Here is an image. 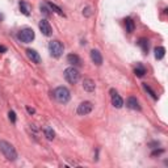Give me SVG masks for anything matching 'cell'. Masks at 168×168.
Listing matches in <instances>:
<instances>
[{"instance_id": "e0dca14e", "label": "cell", "mask_w": 168, "mask_h": 168, "mask_svg": "<svg viewBox=\"0 0 168 168\" xmlns=\"http://www.w3.org/2000/svg\"><path fill=\"white\" fill-rule=\"evenodd\" d=\"M164 54H166V49L164 47L159 46V47L155 49V58H156V59H163Z\"/></svg>"}, {"instance_id": "ac0fdd59", "label": "cell", "mask_w": 168, "mask_h": 168, "mask_svg": "<svg viewBox=\"0 0 168 168\" xmlns=\"http://www.w3.org/2000/svg\"><path fill=\"white\" fill-rule=\"evenodd\" d=\"M125 25H126V30L129 33L134 32V21L132 20V18H126V20H125Z\"/></svg>"}, {"instance_id": "44dd1931", "label": "cell", "mask_w": 168, "mask_h": 168, "mask_svg": "<svg viewBox=\"0 0 168 168\" xmlns=\"http://www.w3.org/2000/svg\"><path fill=\"white\" fill-rule=\"evenodd\" d=\"M145 89H146V91H147L148 93H150V95H151V97L154 98V100H156V98H158L156 93H155V92H154V91H152V89H151V88H150V87H148L147 84H145Z\"/></svg>"}, {"instance_id": "ba28073f", "label": "cell", "mask_w": 168, "mask_h": 168, "mask_svg": "<svg viewBox=\"0 0 168 168\" xmlns=\"http://www.w3.org/2000/svg\"><path fill=\"white\" fill-rule=\"evenodd\" d=\"M38 26H40V30L42 32V34H45V36H51V33H53V29H51V26H50V24H49V21L47 20H45V18H42V20L40 21V24H38Z\"/></svg>"}, {"instance_id": "52a82bcc", "label": "cell", "mask_w": 168, "mask_h": 168, "mask_svg": "<svg viewBox=\"0 0 168 168\" xmlns=\"http://www.w3.org/2000/svg\"><path fill=\"white\" fill-rule=\"evenodd\" d=\"M110 96H112V104H113L114 107H116V108H118V109L122 108V105H123V100H122V97L117 93V91H116V89H113V88L110 89Z\"/></svg>"}, {"instance_id": "4fadbf2b", "label": "cell", "mask_w": 168, "mask_h": 168, "mask_svg": "<svg viewBox=\"0 0 168 168\" xmlns=\"http://www.w3.org/2000/svg\"><path fill=\"white\" fill-rule=\"evenodd\" d=\"M126 105H127V108L133 109V110H139V109H141L139 104H138V100H137L135 97H129V98H127Z\"/></svg>"}, {"instance_id": "30bf717a", "label": "cell", "mask_w": 168, "mask_h": 168, "mask_svg": "<svg viewBox=\"0 0 168 168\" xmlns=\"http://www.w3.org/2000/svg\"><path fill=\"white\" fill-rule=\"evenodd\" d=\"M91 59H92L93 63L97 65V66L103 65V57H101V54L98 50H92L91 51Z\"/></svg>"}, {"instance_id": "d4e9b609", "label": "cell", "mask_w": 168, "mask_h": 168, "mask_svg": "<svg viewBox=\"0 0 168 168\" xmlns=\"http://www.w3.org/2000/svg\"><path fill=\"white\" fill-rule=\"evenodd\" d=\"M85 15H87V16H89V15H91V8H89V7H87V8H85Z\"/></svg>"}, {"instance_id": "3957f363", "label": "cell", "mask_w": 168, "mask_h": 168, "mask_svg": "<svg viewBox=\"0 0 168 168\" xmlns=\"http://www.w3.org/2000/svg\"><path fill=\"white\" fill-rule=\"evenodd\" d=\"M63 50H65V46L62 42L57 41V40L49 42V51H50V54L53 55V57L59 58L60 55L63 54Z\"/></svg>"}, {"instance_id": "7c38bea8", "label": "cell", "mask_w": 168, "mask_h": 168, "mask_svg": "<svg viewBox=\"0 0 168 168\" xmlns=\"http://www.w3.org/2000/svg\"><path fill=\"white\" fill-rule=\"evenodd\" d=\"M83 88L87 91V92H93L96 88V84L95 82H93L92 79H84V82H83Z\"/></svg>"}, {"instance_id": "8fae6325", "label": "cell", "mask_w": 168, "mask_h": 168, "mask_svg": "<svg viewBox=\"0 0 168 168\" xmlns=\"http://www.w3.org/2000/svg\"><path fill=\"white\" fill-rule=\"evenodd\" d=\"M67 62L70 65H72V66H76V67H79V66H82V59H80L76 54H70L67 57Z\"/></svg>"}, {"instance_id": "8992f818", "label": "cell", "mask_w": 168, "mask_h": 168, "mask_svg": "<svg viewBox=\"0 0 168 168\" xmlns=\"http://www.w3.org/2000/svg\"><path fill=\"white\" fill-rule=\"evenodd\" d=\"M92 108H93V105H92V103H89V101H84V103H82L78 107V114L79 116H85V114H88V113H91V110H92Z\"/></svg>"}, {"instance_id": "9c48e42d", "label": "cell", "mask_w": 168, "mask_h": 168, "mask_svg": "<svg viewBox=\"0 0 168 168\" xmlns=\"http://www.w3.org/2000/svg\"><path fill=\"white\" fill-rule=\"evenodd\" d=\"M26 55H28V58L33 62V63H37V65L41 63V57H40V54L37 53L36 50H33V49H28V50H26Z\"/></svg>"}, {"instance_id": "2e32d148", "label": "cell", "mask_w": 168, "mask_h": 168, "mask_svg": "<svg viewBox=\"0 0 168 168\" xmlns=\"http://www.w3.org/2000/svg\"><path fill=\"white\" fill-rule=\"evenodd\" d=\"M20 11L25 16H29L30 15V7H29V4L25 3V2H20Z\"/></svg>"}, {"instance_id": "cb8c5ba5", "label": "cell", "mask_w": 168, "mask_h": 168, "mask_svg": "<svg viewBox=\"0 0 168 168\" xmlns=\"http://www.w3.org/2000/svg\"><path fill=\"white\" fill-rule=\"evenodd\" d=\"M7 51V47L3 46V45H0V53H5Z\"/></svg>"}, {"instance_id": "484cf974", "label": "cell", "mask_w": 168, "mask_h": 168, "mask_svg": "<svg viewBox=\"0 0 168 168\" xmlns=\"http://www.w3.org/2000/svg\"><path fill=\"white\" fill-rule=\"evenodd\" d=\"M26 110L29 112L30 114H33V113H34V109H33V108H26Z\"/></svg>"}, {"instance_id": "9a60e30c", "label": "cell", "mask_w": 168, "mask_h": 168, "mask_svg": "<svg viewBox=\"0 0 168 168\" xmlns=\"http://www.w3.org/2000/svg\"><path fill=\"white\" fill-rule=\"evenodd\" d=\"M134 74H135V75L138 76V78H142V76L146 74V68L143 67V65L138 63V65H137V67H135V70H134Z\"/></svg>"}, {"instance_id": "5bb4252c", "label": "cell", "mask_w": 168, "mask_h": 168, "mask_svg": "<svg viewBox=\"0 0 168 168\" xmlns=\"http://www.w3.org/2000/svg\"><path fill=\"white\" fill-rule=\"evenodd\" d=\"M46 5L49 7V9H51L53 12H55V13H58L59 16H63V17H65L63 11H62V9L58 7V5H55V4H54V3H51V2H47V3H46Z\"/></svg>"}, {"instance_id": "277c9868", "label": "cell", "mask_w": 168, "mask_h": 168, "mask_svg": "<svg viewBox=\"0 0 168 168\" xmlns=\"http://www.w3.org/2000/svg\"><path fill=\"white\" fill-rule=\"evenodd\" d=\"M34 30L33 29H30V28H25V29H21L20 32H18L17 34V38L20 40L21 42L24 43H29V42H32L34 40Z\"/></svg>"}, {"instance_id": "5b68a950", "label": "cell", "mask_w": 168, "mask_h": 168, "mask_svg": "<svg viewBox=\"0 0 168 168\" xmlns=\"http://www.w3.org/2000/svg\"><path fill=\"white\" fill-rule=\"evenodd\" d=\"M65 79L67 80L68 83H71V84H75L79 82V79H80V74L79 71L76 70L75 67H68L65 70Z\"/></svg>"}, {"instance_id": "4316f807", "label": "cell", "mask_w": 168, "mask_h": 168, "mask_svg": "<svg viewBox=\"0 0 168 168\" xmlns=\"http://www.w3.org/2000/svg\"><path fill=\"white\" fill-rule=\"evenodd\" d=\"M3 20V17H2V15H0V21H2Z\"/></svg>"}, {"instance_id": "d6986e66", "label": "cell", "mask_w": 168, "mask_h": 168, "mask_svg": "<svg viewBox=\"0 0 168 168\" xmlns=\"http://www.w3.org/2000/svg\"><path fill=\"white\" fill-rule=\"evenodd\" d=\"M138 45L142 47V50L145 51V53L148 51V41H147L146 38H141V40L138 41Z\"/></svg>"}, {"instance_id": "6da1fadb", "label": "cell", "mask_w": 168, "mask_h": 168, "mask_svg": "<svg viewBox=\"0 0 168 168\" xmlns=\"http://www.w3.org/2000/svg\"><path fill=\"white\" fill-rule=\"evenodd\" d=\"M0 151L8 160H16L17 158V152L15 150V147L7 141H3V139L0 141Z\"/></svg>"}, {"instance_id": "7402d4cb", "label": "cell", "mask_w": 168, "mask_h": 168, "mask_svg": "<svg viewBox=\"0 0 168 168\" xmlns=\"http://www.w3.org/2000/svg\"><path fill=\"white\" fill-rule=\"evenodd\" d=\"M41 12H43L46 16L50 15V12H49V7H47L46 4H41Z\"/></svg>"}, {"instance_id": "ffe728a7", "label": "cell", "mask_w": 168, "mask_h": 168, "mask_svg": "<svg viewBox=\"0 0 168 168\" xmlns=\"http://www.w3.org/2000/svg\"><path fill=\"white\" fill-rule=\"evenodd\" d=\"M43 133H45L46 138H47L49 141L54 139V135H55V133L53 132V129H50V127H45V129H43Z\"/></svg>"}, {"instance_id": "7a4b0ae2", "label": "cell", "mask_w": 168, "mask_h": 168, "mask_svg": "<svg viewBox=\"0 0 168 168\" xmlns=\"http://www.w3.org/2000/svg\"><path fill=\"white\" fill-rule=\"evenodd\" d=\"M54 97L57 98V101H59L60 104H66L70 101L71 93L66 87H58V88L54 91Z\"/></svg>"}, {"instance_id": "603a6c76", "label": "cell", "mask_w": 168, "mask_h": 168, "mask_svg": "<svg viewBox=\"0 0 168 168\" xmlns=\"http://www.w3.org/2000/svg\"><path fill=\"white\" fill-rule=\"evenodd\" d=\"M8 116H9V120L15 123V122H16V113H15V112H13V110H11L9 113H8Z\"/></svg>"}]
</instances>
